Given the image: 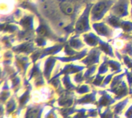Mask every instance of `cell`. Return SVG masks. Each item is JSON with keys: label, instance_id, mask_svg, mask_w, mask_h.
Here are the masks:
<instances>
[{"label": "cell", "instance_id": "cell-1", "mask_svg": "<svg viewBox=\"0 0 132 118\" xmlns=\"http://www.w3.org/2000/svg\"><path fill=\"white\" fill-rule=\"evenodd\" d=\"M60 8L64 13L67 15H72L74 13V7L69 1H62L60 3Z\"/></svg>", "mask_w": 132, "mask_h": 118}, {"label": "cell", "instance_id": "cell-3", "mask_svg": "<svg viewBox=\"0 0 132 118\" xmlns=\"http://www.w3.org/2000/svg\"><path fill=\"white\" fill-rule=\"evenodd\" d=\"M105 7H106L105 3H98V4L97 5V7L94 8V14L96 16H98L99 14H102V11L105 8Z\"/></svg>", "mask_w": 132, "mask_h": 118}, {"label": "cell", "instance_id": "cell-2", "mask_svg": "<svg viewBox=\"0 0 132 118\" xmlns=\"http://www.w3.org/2000/svg\"><path fill=\"white\" fill-rule=\"evenodd\" d=\"M39 110L36 108L30 109L26 114V118H37L39 116Z\"/></svg>", "mask_w": 132, "mask_h": 118}, {"label": "cell", "instance_id": "cell-4", "mask_svg": "<svg viewBox=\"0 0 132 118\" xmlns=\"http://www.w3.org/2000/svg\"><path fill=\"white\" fill-rule=\"evenodd\" d=\"M61 1H70V0H61Z\"/></svg>", "mask_w": 132, "mask_h": 118}]
</instances>
